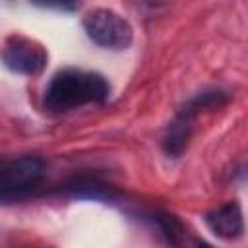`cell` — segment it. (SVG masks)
I'll list each match as a JSON object with an SVG mask.
<instances>
[{"instance_id": "1", "label": "cell", "mask_w": 248, "mask_h": 248, "mask_svg": "<svg viewBox=\"0 0 248 248\" xmlns=\"http://www.w3.org/2000/svg\"><path fill=\"white\" fill-rule=\"evenodd\" d=\"M110 97V83L99 72L66 68L52 76L43 95V108L64 114L85 105H103Z\"/></svg>"}, {"instance_id": "2", "label": "cell", "mask_w": 248, "mask_h": 248, "mask_svg": "<svg viewBox=\"0 0 248 248\" xmlns=\"http://www.w3.org/2000/svg\"><path fill=\"white\" fill-rule=\"evenodd\" d=\"M229 97H231L229 91L221 87H207V89L198 91L194 97H190L176 110L174 118L169 122L165 136H163V151L172 159L180 157L190 145L198 116L205 110L223 107L229 101Z\"/></svg>"}, {"instance_id": "3", "label": "cell", "mask_w": 248, "mask_h": 248, "mask_svg": "<svg viewBox=\"0 0 248 248\" xmlns=\"http://www.w3.org/2000/svg\"><path fill=\"white\" fill-rule=\"evenodd\" d=\"M46 178V161L41 155L0 157V202H21L35 194Z\"/></svg>"}, {"instance_id": "4", "label": "cell", "mask_w": 248, "mask_h": 248, "mask_svg": "<svg viewBox=\"0 0 248 248\" xmlns=\"http://www.w3.org/2000/svg\"><path fill=\"white\" fill-rule=\"evenodd\" d=\"M83 29L97 46L108 50H124L134 41V29L130 21L107 8L91 10L83 17Z\"/></svg>"}, {"instance_id": "5", "label": "cell", "mask_w": 248, "mask_h": 248, "mask_svg": "<svg viewBox=\"0 0 248 248\" xmlns=\"http://www.w3.org/2000/svg\"><path fill=\"white\" fill-rule=\"evenodd\" d=\"M2 64L21 76H41L48 62L46 48L25 35H10L0 48Z\"/></svg>"}, {"instance_id": "6", "label": "cell", "mask_w": 248, "mask_h": 248, "mask_svg": "<svg viewBox=\"0 0 248 248\" xmlns=\"http://www.w3.org/2000/svg\"><path fill=\"white\" fill-rule=\"evenodd\" d=\"M205 225L215 236L223 240H234L244 232L242 209L236 202H227L205 215Z\"/></svg>"}, {"instance_id": "7", "label": "cell", "mask_w": 248, "mask_h": 248, "mask_svg": "<svg viewBox=\"0 0 248 248\" xmlns=\"http://www.w3.org/2000/svg\"><path fill=\"white\" fill-rule=\"evenodd\" d=\"M143 221L163 238V242L167 244H184L188 231L182 225V221L178 217H174L172 213L167 211H147L143 213Z\"/></svg>"}, {"instance_id": "8", "label": "cell", "mask_w": 248, "mask_h": 248, "mask_svg": "<svg viewBox=\"0 0 248 248\" xmlns=\"http://www.w3.org/2000/svg\"><path fill=\"white\" fill-rule=\"evenodd\" d=\"M68 194L72 198H91V200H112L110 188L91 178H76L68 186Z\"/></svg>"}, {"instance_id": "9", "label": "cell", "mask_w": 248, "mask_h": 248, "mask_svg": "<svg viewBox=\"0 0 248 248\" xmlns=\"http://www.w3.org/2000/svg\"><path fill=\"white\" fill-rule=\"evenodd\" d=\"M29 2L41 8L58 10V12H76L81 4V0H29Z\"/></svg>"}]
</instances>
